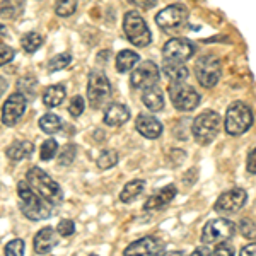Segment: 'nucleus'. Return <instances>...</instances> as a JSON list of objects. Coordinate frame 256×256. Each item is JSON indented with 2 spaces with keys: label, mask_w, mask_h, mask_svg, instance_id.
Listing matches in <instances>:
<instances>
[{
  "label": "nucleus",
  "mask_w": 256,
  "mask_h": 256,
  "mask_svg": "<svg viewBox=\"0 0 256 256\" xmlns=\"http://www.w3.org/2000/svg\"><path fill=\"white\" fill-rule=\"evenodd\" d=\"M6 256H24V241L22 239H12L6 244Z\"/></svg>",
  "instance_id": "obj_35"
},
{
  "label": "nucleus",
  "mask_w": 256,
  "mask_h": 256,
  "mask_svg": "<svg viewBox=\"0 0 256 256\" xmlns=\"http://www.w3.org/2000/svg\"><path fill=\"white\" fill-rule=\"evenodd\" d=\"M166 256H184L183 251H171V253H168Z\"/></svg>",
  "instance_id": "obj_46"
},
{
  "label": "nucleus",
  "mask_w": 256,
  "mask_h": 256,
  "mask_svg": "<svg viewBox=\"0 0 256 256\" xmlns=\"http://www.w3.org/2000/svg\"><path fill=\"white\" fill-rule=\"evenodd\" d=\"M164 251V242L154 236H146L134 241L123 251L125 256H160Z\"/></svg>",
  "instance_id": "obj_15"
},
{
  "label": "nucleus",
  "mask_w": 256,
  "mask_h": 256,
  "mask_svg": "<svg viewBox=\"0 0 256 256\" xmlns=\"http://www.w3.org/2000/svg\"><path fill=\"white\" fill-rule=\"evenodd\" d=\"M90 256H96V254H90Z\"/></svg>",
  "instance_id": "obj_48"
},
{
  "label": "nucleus",
  "mask_w": 256,
  "mask_h": 256,
  "mask_svg": "<svg viewBox=\"0 0 256 256\" xmlns=\"http://www.w3.org/2000/svg\"><path fill=\"white\" fill-rule=\"evenodd\" d=\"M4 36H6V28L0 24V38H4Z\"/></svg>",
  "instance_id": "obj_47"
},
{
  "label": "nucleus",
  "mask_w": 256,
  "mask_h": 256,
  "mask_svg": "<svg viewBox=\"0 0 256 256\" xmlns=\"http://www.w3.org/2000/svg\"><path fill=\"white\" fill-rule=\"evenodd\" d=\"M253 126V111L242 101H236L227 108L224 128L229 135L239 137Z\"/></svg>",
  "instance_id": "obj_3"
},
{
  "label": "nucleus",
  "mask_w": 256,
  "mask_h": 256,
  "mask_svg": "<svg viewBox=\"0 0 256 256\" xmlns=\"http://www.w3.org/2000/svg\"><path fill=\"white\" fill-rule=\"evenodd\" d=\"M239 230H241V234L246 239H251V241L254 239V224L250 218H242L241 224H239Z\"/></svg>",
  "instance_id": "obj_38"
},
{
  "label": "nucleus",
  "mask_w": 256,
  "mask_h": 256,
  "mask_svg": "<svg viewBox=\"0 0 256 256\" xmlns=\"http://www.w3.org/2000/svg\"><path fill=\"white\" fill-rule=\"evenodd\" d=\"M135 128L142 137L146 138H159L162 135V125L156 116L152 114H138L137 122H135Z\"/></svg>",
  "instance_id": "obj_17"
},
{
  "label": "nucleus",
  "mask_w": 256,
  "mask_h": 256,
  "mask_svg": "<svg viewBox=\"0 0 256 256\" xmlns=\"http://www.w3.org/2000/svg\"><path fill=\"white\" fill-rule=\"evenodd\" d=\"M18 196H19V208L22 216L30 220H46L52 217V207L48 202H44L38 193L32 190L28 181L18 183Z\"/></svg>",
  "instance_id": "obj_1"
},
{
  "label": "nucleus",
  "mask_w": 256,
  "mask_h": 256,
  "mask_svg": "<svg viewBox=\"0 0 256 256\" xmlns=\"http://www.w3.org/2000/svg\"><path fill=\"white\" fill-rule=\"evenodd\" d=\"M246 200H248L246 190H242V188L227 190V192H224L217 198V202L214 204V210H216L217 214H220L222 217L230 216V214H236L238 210H241L244 207Z\"/></svg>",
  "instance_id": "obj_11"
},
{
  "label": "nucleus",
  "mask_w": 256,
  "mask_h": 256,
  "mask_svg": "<svg viewBox=\"0 0 256 256\" xmlns=\"http://www.w3.org/2000/svg\"><path fill=\"white\" fill-rule=\"evenodd\" d=\"M32 152H34V144L28 142V140H18V142H12L10 146L6 148L7 158H9L10 160H16V162L30 158Z\"/></svg>",
  "instance_id": "obj_21"
},
{
  "label": "nucleus",
  "mask_w": 256,
  "mask_h": 256,
  "mask_svg": "<svg viewBox=\"0 0 256 256\" xmlns=\"http://www.w3.org/2000/svg\"><path fill=\"white\" fill-rule=\"evenodd\" d=\"M162 55H164V60L184 64V62L195 55V44L186 38H172L164 44Z\"/></svg>",
  "instance_id": "obj_13"
},
{
  "label": "nucleus",
  "mask_w": 256,
  "mask_h": 256,
  "mask_svg": "<svg viewBox=\"0 0 256 256\" xmlns=\"http://www.w3.org/2000/svg\"><path fill=\"white\" fill-rule=\"evenodd\" d=\"M178 195V188L174 184H169V186L160 188L158 193H154L152 196L147 198V202L144 204V210L147 212H152V210H160L166 205L171 204L174 200V196Z\"/></svg>",
  "instance_id": "obj_16"
},
{
  "label": "nucleus",
  "mask_w": 256,
  "mask_h": 256,
  "mask_svg": "<svg viewBox=\"0 0 256 256\" xmlns=\"http://www.w3.org/2000/svg\"><path fill=\"white\" fill-rule=\"evenodd\" d=\"M128 120H130V110L120 102H111L104 111V123L108 126H122Z\"/></svg>",
  "instance_id": "obj_19"
},
{
  "label": "nucleus",
  "mask_w": 256,
  "mask_h": 256,
  "mask_svg": "<svg viewBox=\"0 0 256 256\" xmlns=\"http://www.w3.org/2000/svg\"><path fill=\"white\" fill-rule=\"evenodd\" d=\"M248 172H250V174H256V154H254V148H251L250 158H248Z\"/></svg>",
  "instance_id": "obj_41"
},
{
  "label": "nucleus",
  "mask_w": 256,
  "mask_h": 256,
  "mask_svg": "<svg viewBox=\"0 0 256 256\" xmlns=\"http://www.w3.org/2000/svg\"><path fill=\"white\" fill-rule=\"evenodd\" d=\"M36 86H38V82H36L34 77H22V79H19L18 80V88L19 90L18 92L20 94H28V96H34V92H36Z\"/></svg>",
  "instance_id": "obj_34"
},
{
  "label": "nucleus",
  "mask_w": 256,
  "mask_h": 256,
  "mask_svg": "<svg viewBox=\"0 0 256 256\" xmlns=\"http://www.w3.org/2000/svg\"><path fill=\"white\" fill-rule=\"evenodd\" d=\"M77 4H79V0H56V7H55L56 16H60V18L72 16L77 10Z\"/></svg>",
  "instance_id": "obj_32"
},
{
  "label": "nucleus",
  "mask_w": 256,
  "mask_h": 256,
  "mask_svg": "<svg viewBox=\"0 0 256 256\" xmlns=\"http://www.w3.org/2000/svg\"><path fill=\"white\" fill-rule=\"evenodd\" d=\"M142 102L146 104L147 110H150L152 113H158L164 108V94L162 89L156 86H148V88L144 89L142 92Z\"/></svg>",
  "instance_id": "obj_20"
},
{
  "label": "nucleus",
  "mask_w": 256,
  "mask_h": 256,
  "mask_svg": "<svg viewBox=\"0 0 256 256\" xmlns=\"http://www.w3.org/2000/svg\"><path fill=\"white\" fill-rule=\"evenodd\" d=\"M24 2L22 0H2L0 4V16L4 19H16L22 14Z\"/></svg>",
  "instance_id": "obj_26"
},
{
  "label": "nucleus",
  "mask_w": 256,
  "mask_h": 256,
  "mask_svg": "<svg viewBox=\"0 0 256 256\" xmlns=\"http://www.w3.org/2000/svg\"><path fill=\"white\" fill-rule=\"evenodd\" d=\"M65 88L64 86H50L43 94V104L46 108H56L62 104V101L65 99Z\"/></svg>",
  "instance_id": "obj_25"
},
{
  "label": "nucleus",
  "mask_w": 256,
  "mask_h": 256,
  "mask_svg": "<svg viewBox=\"0 0 256 256\" xmlns=\"http://www.w3.org/2000/svg\"><path fill=\"white\" fill-rule=\"evenodd\" d=\"M12 58H14V50L9 44H0V67L9 64Z\"/></svg>",
  "instance_id": "obj_40"
},
{
  "label": "nucleus",
  "mask_w": 256,
  "mask_h": 256,
  "mask_svg": "<svg viewBox=\"0 0 256 256\" xmlns=\"http://www.w3.org/2000/svg\"><path fill=\"white\" fill-rule=\"evenodd\" d=\"M212 256H234V248L227 241L218 242L216 250H212Z\"/></svg>",
  "instance_id": "obj_39"
},
{
  "label": "nucleus",
  "mask_w": 256,
  "mask_h": 256,
  "mask_svg": "<svg viewBox=\"0 0 256 256\" xmlns=\"http://www.w3.org/2000/svg\"><path fill=\"white\" fill-rule=\"evenodd\" d=\"M40 128L48 135H55L62 130V120L53 113H46L40 118Z\"/></svg>",
  "instance_id": "obj_28"
},
{
  "label": "nucleus",
  "mask_w": 256,
  "mask_h": 256,
  "mask_svg": "<svg viewBox=\"0 0 256 256\" xmlns=\"http://www.w3.org/2000/svg\"><path fill=\"white\" fill-rule=\"evenodd\" d=\"M192 256H212V250H210L208 246H198L195 248Z\"/></svg>",
  "instance_id": "obj_44"
},
{
  "label": "nucleus",
  "mask_w": 256,
  "mask_h": 256,
  "mask_svg": "<svg viewBox=\"0 0 256 256\" xmlns=\"http://www.w3.org/2000/svg\"><path fill=\"white\" fill-rule=\"evenodd\" d=\"M118 152L113 150V148H104V150H101V154L98 156L96 159V166L98 169H101V171H108L113 166H116L118 164Z\"/></svg>",
  "instance_id": "obj_27"
},
{
  "label": "nucleus",
  "mask_w": 256,
  "mask_h": 256,
  "mask_svg": "<svg viewBox=\"0 0 256 256\" xmlns=\"http://www.w3.org/2000/svg\"><path fill=\"white\" fill-rule=\"evenodd\" d=\"M236 232V224L226 217L212 218L205 224L204 230H202V242L205 246L218 244V242L229 241Z\"/></svg>",
  "instance_id": "obj_7"
},
{
  "label": "nucleus",
  "mask_w": 256,
  "mask_h": 256,
  "mask_svg": "<svg viewBox=\"0 0 256 256\" xmlns=\"http://www.w3.org/2000/svg\"><path fill=\"white\" fill-rule=\"evenodd\" d=\"M220 125H222L220 114L217 111L208 110L195 118V122L192 125V134L200 146H207V144H210L218 135Z\"/></svg>",
  "instance_id": "obj_5"
},
{
  "label": "nucleus",
  "mask_w": 256,
  "mask_h": 256,
  "mask_svg": "<svg viewBox=\"0 0 256 256\" xmlns=\"http://www.w3.org/2000/svg\"><path fill=\"white\" fill-rule=\"evenodd\" d=\"M58 242V234L53 227H43L41 230H38L34 236V251L36 254H46Z\"/></svg>",
  "instance_id": "obj_18"
},
{
  "label": "nucleus",
  "mask_w": 256,
  "mask_h": 256,
  "mask_svg": "<svg viewBox=\"0 0 256 256\" xmlns=\"http://www.w3.org/2000/svg\"><path fill=\"white\" fill-rule=\"evenodd\" d=\"M43 44V36L36 31H31V32H26V34L20 38V46L26 53H34L38 52L40 46Z\"/></svg>",
  "instance_id": "obj_29"
},
{
  "label": "nucleus",
  "mask_w": 256,
  "mask_h": 256,
  "mask_svg": "<svg viewBox=\"0 0 256 256\" xmlns=\"http://www.w3.org/2000/svg\"><path fill=\"white\" fill-rule=\"evenodd\" d=\"M113 90H111L110 79L101 70H92L89 74L88 82V101L92 110H101L111 101Z\"/></svg>",
  "instance_id": "obj_4"
},
{
  "label": "nucleus",
  "mask_w": 256,
  "mask_h": 256,
  "mask_svg": "<svg viewBox=\"0 0 256 256\" xmlns=\"http://www.w3.org/2000/svg\"><path fill=\"white\" fill-rule=\"evenodd\" d=\"M160 79L159 67L150 60L140 62L137 67L134 68L130 77V84L134 89H146L148 86H156Z\"/></svg>",
  "instance_id": "obj_12"
},
{
  "label": "nucleus",
  "mask_w": 256,
  "mask_h": 256,
  "mask_svg": "<svg viewBox=\"0 0 256 256\" xmlns=\"http://www.w3.org/2000/svg\"><path fill=\"white\" fill-rule=\"evenodd\" d=\"M123 31H125V34H126V40L138 48L148 46L152 41V34H150V30H148L146 19H144L142 16H140V12L137 10H130L125 14V19H123Z\"/></svg>",
  "instance_id": "obj_6"
},
{
  "label": "nucleus",
  "mask_w": 256,
  "mask_h": 256,
  "mask_svg": "<svg viewBox=\"0 0 256 256\" xmlns=\"http://www.w3.org/2000/svg\"><path fill=\"white\" fill-rule=\"evenodd\" d=\"M169 98H171L172 106L178 111H193L200 104V94L196 92L195 88L183 84V82L171 84V88H169Z\"/></svg>",
  "instance_id": "obj_10"
},
{
  "label": "nucleus",
  "mask_w": 256,
  "mask_h": 256,
  "mask_svg": "<svg viewBox=\"0 0 256 256\" xmlns=\"http://www.w3.org/2000/svg\"><path fill=\"white\" fill-rule=\"evenodd\" d=\"M162 72L166 74V77L171 80V84H180L188 79V68L184 67L180 62H171V60H164L162 65Z\"/></svg>",
  "instance_id": "obj_22"
},
{
  "label": "nucleus",
  "mask_w": 256,
  "mask_h": 256,
  "mask_svg": "<svg viewBox=\"0 0 256 256\" xmlns=\"http://www.w3.org/2000/svg\"><path fill=\"white\" fill-rule=\"evenodd\" d=\"M195 74L196 79L204 88H216L218 79L222 76V65L220 60L214 55H205L196 60L195 64Z\"/></svg>",
  "instance_id": "obj_8"
},
{
  "label": "nucleus",
  "mask_w": 256,
  "mask_h": 256,
  "mask_svg": "<svg viewBox=\"0 0 256 256\" xmlns=\"http://www.w3.org/2000/svg\"><path fill=\"white\" fill-rule=\"evenodd\" d=\"M132 6H137V7H142V9H148L156 4V0H128Z\"/></svg>",
  "instance_id": "obj_42"
},
{
  "label": "nucleus",
  "mask_w": 256,
  "mask_h": 256,
  "mask_svg": "<svg viewBox=\"0 0 256 256\" xmlns=\"http://www.w3.org/2000/svg\"><path fill=\"white\" fill-rule=\"evenodd\" d=\"M144 188H146V181L144 180L130 181V183L125 184V188L122 190V193H120V200H122L123 204H132V202L137 200L140 196V193L144 192Z\"/></svg>",
  "instance_id": "obj_24"
},
{
  "label": "nucleus",
  "mask_w": 256,
  "mask_h": 256,
  "mask_svg": "<svg viewBox=\"0 0 256 256\" xmlns=\"http://www.w3.org/2000/svg\"><path fill=\"white\" fill-rule=\"evenodd\" d=\"M140 62V56L137 52L132 50H122L116 55V70L120 74H126Z\"/></svg>",
  "instance_id": "obj_23"
},
{
  "label": "nucleus",
  "mask_w": 256,
  "mask_h": 256,
  "mask_svg": "<svg viewBox=\"0 0 256 256\" xmlns=\"http://www.w3.org/2000/svg\"><path fill=\"white\" fill-rule=\"evenodd\" d=\"M188 22V9L183 4H172L166 9L159 10L156 16V24L162 31H176Z\"/></svg>",
  "instance_id": "obj_9"
},
{
  "label": "nucleus",
  "mask_w": 256,
  "mask_h": 256,
  "mask_svg": "<svg viewBox=\"0 0 256 256\" xmlns=\"http://www.w3.org/2000/svg\"><path fill=\"white\" fill-rule=\"evenodd\" d=\"M58 152V142L53 138H48L41 146V160H52Z\"/></svg>",
  "instance_id": "obj_33"
},
{
  "label": "nucleus",
  "mask_w": 256,
  "mask_h": 256,
  "mask_svg": "<svg viewBox=\"0 0 256 256\" xmlns=\"http://www.w3.org/2000/svg\"><path fill=\"white\" fill-rule=\"evenodd\" d=\"M239 256H256V244H254V242L251 241L250 244L242 248L241 253H239Z\"/></svg>",
  "instance_id": "obj_43"
},
{
  "label": "nucleus",
  "mask_w": 256,
  "mask_h": 256,
  "mask_svg": "<svg viewBox=\"0 0 256 256\" xmlns=\"http://www.w3.org/2000/svg\"><path fill=\"white\" fill-rule=\"evenodd\" d=\"M84 106H86V102H84V98L82 96H76L70 101V104H68V113L72 114L74 118H79L80 114H82V111H84Z\"/></svg>",
  "instance_id": "obj_37"
},
{
  "label": "nucleus",
  "mask_w": 256,
  "mask_h": 256,
  "mask_svg": "<svg viewBox=\"0 0 256 256\" xmlns=\"http://www.w3.org/2000/svg\"><path fill=\"white\" fill-rule=\"evenodd\" d=\"M76 154H77V147L74 144L64 146L58 152V166L68 168L74 162V159H76Z\"/></svg>",
  "instance_id": "obj_31"
},
{
  "label": "nucleus",
  "mask_w": 256,
  "mask_h": 256,
  "mask_svg": "<svg viewBox=\"0 0 256 256\" xmlns=\"http://www.w3.org/2000/svg\"><path fill=\"white\" fill-rule=\"evenodd\" d=\"M70 62H72V55H70V53H60V55L53 56V58L48 62L46 68L50 74L58 72V70H64L65 67H68Z\"/></svg>",
  "instance_id": "obj_30"
},
{
  "label": "nucleus",
  "mask_w": 256,
  "mask_h": 256,
  "mask_svg": "<svg viewBox=\"0 0 256 256\" xmlns=\"http://www.w3.org/2000/svg\"><path fill=\"white\" fill-rule=\"evenodd\" d=\"M74 232H76V222L70 220V218H64V220H60L58 226H56V234L62 238H68V236H72Z\"/></svg>",
  "instance_id": "obj_36"
},
{
  "label": "nucleus",
  "mask_w": 256,
  "mask_h": 256,
  "mask_svg": "<svg viewBox=\"0 0 256 256\" xmlns=\"http://www.w3.org/2000/svg\"><path fill=\"white\" fill-rule=\"evenodd\" d=\"M28 106V98L20 92H14L10 94L9 99L4 102L2 108V123L6 126H14L16 123L22 118L24 111H26Z\"/></svg>",
  "instance_id": "obj_14"
},
{
  "label": "nucleus",
  "mask_w": 256,
  "mask_h": 256,
  "mask_svg": "<svg viewBox=\"0 0 256 256\" xmlns=\"http://www.w3.org/2000/svg\"><path fill=\"white\" fill-rule=\"evenodd\" d=\"M26 181H28V184H30L44 202H48L50 205H58L62 204V200H64V192H62L60 184L56 183L48 172H44L43 169H40L38 166H32L28 169Z\"/></svg>",
  "instance_id": "obj_2"
},
{
  "label": "nucleus",
  "mask_w": 256,
  "mask_h": 256,
  "mask_svg": "<svg viewBox=\"0 0 256 256\" xmlns=\"http://www.w3.org/2000/svg\"><path fill=\"white\" fill-rule=\"evenodd\" d=\"M7 88H9V84H7V80L4 79V77H0V98L4 96V92L7 90Z\"/></svg>",
  "instance_id": "obj_45"
}]
</instances>
